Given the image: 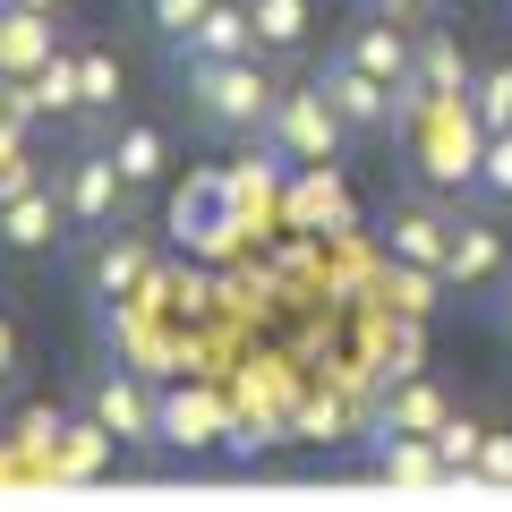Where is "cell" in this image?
<instances>
[{
  "label": "cell",
  "instance_id": "7a4b0ae2",
  "mask_svg": "<svg viewBox=\"0 0 512 512\" xmlns=\"http://www.w3.org/2000/svg\"><path fill=\"white\" fill-rule=\"evenodd\" d=\"M52 188H60V205H69V231L77 239L137 222V188H128V171L111 163V137H77V146L52 163Z\"/></svg>",
  "mask_w": 512,
  "mask_h": 512
},
{
  "label": "cell",
  "instance_id": "f1b7e54d",
  "mask_svg": "<svg viewBox=\"0 0 512 512\" xmlns=\"http://www.w3.org/2000/svg\"><path fill=\"white\" fill-rule=\"evenodd\" d=\"M436 9H453V0H436Z\"/></svg>",
  "mask_w": 512,
  "mask_h": 512
},
{
  "label": "cell",
  "instance_id": "4fadbf2b",
  "mask_svg": "<svg viewBox=\"0 0 512 512\" xmlns=\"http://www.w3.org/2000/svg\"><path fill=\"white\" fill-rule=\"evenodd\" d=\"M495 274H504V222L461 214L453 222V256H444V282H453V291H487Z\"/></svg>",
  "mask_w": 512,
  "mask_h": 512
},
{
  "label": "cell",
  "instance_id": "d4e9b609",
  "mask_svg": "<svg viewBox=\"0 0 512 512\" xmlns=\"http://www.w3.org/2000/svg\"><path fill=\"white\" fill-rule=\"evenodd\" d=\"M359 9H376V18H410V26H419L436 0H359Z\"/></svg>",
  "mask_w": 512,
  "mask_h": 512
},
{
  "label": "cell",
  "instance_id": "ba28073f",
  "mask_svg": "<svg viewBox=\"0 0 512 512\" xmlns=\"http://www.w3.org/2000/svg\"><path fill=\"white\" fill-rule=\"evenodd\" d=\"M453 205L436 197H410L384 214V256H402V265H427V274H444V256H453Z\"/></svg>",
  "mask_w": 512,
  "mask_h": 512
},
{
  "label": "cell",
  "instance_id": "484cf974",
  "mask_svg": "<svg viewBox=\"0 0 512 512\" xmlns=\"http://www.w3.org/2000/svg\"><path fill=\"white\" fill-rule=\"evenodd\" d=\"M299 427H308L316 444H333V427H342V410H333V402H316V410H308V419H299Z\"/></svg>",
  "mask_w": 512,
  "mask_h": 512
},
{
  "label": "cell",
  "instance_id": "cb8c5ba5",
  "mask_svg": "<svg viewBox=\"0 0 512 512\" xmlns=\"http://www.w3.org/2000/svg\"><path fill=\"white\" fill-rule=\"evenodd\" d=\"M478 487H512V436H495V427L478 444Z\"/></svg>",
  "mask_w": 512,
  "mask_h": 512
},
{
  "label": "cell",
  "instance_id": "7c38bea8",
  "mask_svg": "<svg viewBox=\"0 0 512 512\" xmlns=\"http://www.w3.org/2000/svg\"><path fill=\"white\" fill-rule=\"evenodd\" d=\"M470 52H461V35L453 26H427L419 18V60H410V86L427 94V103H461V94H470Z\"/></svg>",
  "mask_w": 512,
  "mask_h": 512
},
{
  "label": "cell",
  "instance_id": "9a60e30c",
  "mask_svg": "<svg viewBox=\"0 0 512 512\" xmlns=\"http://www.w3.org/2000/svg\"><path fill=\"white\" fill-rule=\"evenodd\" d=\"M103 137H111V163L128 171V188H137V197H146V188H163V171H171V128H163V120H111Z\"/></svg>",
  "mask_w": 512,
  "mask_h": 512
},
{
  "label": "cell",
  "instance_id": "5bb4252c",
  "mask_svg": "<svg viewBox=\"0 0 512 512\" xmlns=\"http://www.w3.org/2000/svg\"><path fill=\"white\" fill-rule=\"evenodd\" d=\"M9 120H69L77 128V52H52L35 77H18Z\"/></svg>",
  "mask_w": 512,
  "mask_h": 512
},
{
  "label": "cell",
  "instance_id": "d6986e66",
  "mask_svg": "<svg viewBox=\"0 0 512 512\" xmlns=\"http://www.w3.org/2000/svg\"><path fill=\"white\" fill-rule=\"evenodd\" d=\"M52 52H60V18H43V9H0V69L9 77H35Z\"/></svg>",
  "mask_w": 512,
  "mask_h": 512
},
{
  "label": "cell",
  "instance_id": "30bf717a",
  "mask_svg": "<svg viewBox=\"0 0 512 512\" xmlns=\"http://www.w3.org/2000/svg\"><path fill=\"white\" fill-rule=\"evenodd\" d=\"M342 60H359V69H367V77H384V86H410L419 26H410V18H376V9H359V26L342 35Z\"/></svg>",
  "mask_w": 512,
  "mask_h": 512
},
{
  "label": "cell",
  "instance_id": "2e32d148",
  "mask_svg": "<svg viewBox=\"0 0 512 512\" xmlns=\"http://www.w3.org/2000/svg\"><path fill=\"white\" fill-rule=\"evenodd\" d=\"M367 470L393 478V487H453L436 436H376V444H367Z\"/></svg>",
  "mask_w": 512,
  "mask_h": 512
},
{
  "label": "cell",
  "instance_id": "4316f807",
  "mask_svg": "<svg viewBox=\"0 0 512 512\" xmlns=\"http://www.w3.org/2000/svg\"><path fill=\"white\" fill-rule=\"evenodd\" d=\"M18 376V325H9V316H0V384Z\"/></svg>",
  "mask_w": 512,
  "mask_h": 512
},
{
  "label": "cell",
  "instance_id": "9c48e42d",
  "mask_svg": "<svg viewBox=\"0 0 512 512\" xmlns=\"http://www.w3.org/2000/svg\"><path fill=\"white\" fill-rule=\"evenodd\" d=\"M453 419V393H444V384H427L419 367H410V376H393L376 393V419H367V444L376 436H436V427Z\"/></svg>",
  "mask_w": 512,
  "mask_h": 512
},
{
  "label": "cell",
  "instance_id": "52a82bcc",
  "mask_svg": "<svg viewBox=\"0 0 512 512\" xmlns=\"http://www.w3.org/2000/svg\"><path fill=\"white\" fill-rule=\"evenodd\" d=\"M60 248H77V231H69V205H60L52 180L0 205V256H60Z\"/></svg>",
  "mask_w": 512,
  "mask_h": 512
},
{
  "label": "cell",
  "instance_id": "ffe728a7",
  "mask_svg": "<svg viewBox=\"0 0 512 512\" xmlns=\"http://www.w3.org/2000/svg\"><path fill=\"white\" fill-rule=\"evenodd\" d=\"M478 444H487V427H478V419H461V410L436 427V453H444V470H453V487H461V495L478 487Z\"/></svg>",
  "mask_w": 512,
  "mask_h": 512
},
{
  "label": "cell",
  "instance_id": "ac0fdd59",
  "mask_svg": "<svg viewBox=\"0 0 512 512\" xmlns=\"http://www.w3.org/2000/svg\"><path fill=\"white\" fill-rule=\"evenodd\" d=\"M248 26H256L265 60H299L316 35V0H248Z\"/></svg>",
  "mask_w": 512,
  "mask_h": 512
},
{
  "label": "cell",
  "instance_id": "8fae6325",
  "mask_svg": "<svg viewBox=\"0 0 512 512\" xmlns=\"http://www.w3.org/2000/svg\"><path fill=\"white\" fill-rule=\"evenodd\" d=\"M128 103V69L103 52V43H77V137H103Z\"/></svg>",
  "mask_w": 512,
  "mask_h": 512
},
{
  "label": "cell",
  "instance_id": "277c9868",
  "mask_svg": "<svg viewBox=\"0 0 512 512\" xmlns=\"http://www.w3.org/2000/svg\"><path fill=\"white\" fill-rule=\"evenodd\" d=\"M86 419L103 427L120 453L146 461L154 444H163V393H154L137 367H94V376H86Z\"/></svg>",
  "mask_w": 512,
  "mask_h": 512
},
{
  "label": "cell",
  "instance_id": "44dd1931",
  "mask_svg": "<svg viewBox=\"0 0 512 512\" xmlns=\"http://www.w3.org/2000/svg\"><path fill=\"white\" fill-rule=\"evenodd\" d=\"M461 103L478 111V128H512V60H495V69H478Z\"/></svg>",
  "mask_w": 512,
  "mask_h": 512
},
{
  "label": "cell",
  "instance_id": "6da1fadb",
  "mask_svg": "<svg viewBox=\"0 0 512 512\" xmlns=\"http://www.w3.org/2000/svg\"><path fill=\"white\" fill-rule=\"evenodd\" d=\"M282 60L248 52V60H180V94H188V120L222 146H265L274 128V103H282Z\"/></svg>",
  "mask_w": 512,
  "mask_h": 512
},
{
  "label": "cell",
  "instance_id": "83f0119b",
  "mask_svg": "<svg viewBox=\"0 0 512 512\" xmlns=\"http://www.w3.org/2000/svg\"><path fill=\"white\" fill-rule=\"evenodd\" d=\"M0 9H43V18H60V9H69V0H0Z\"/></svg>",
  "mask_w": 512,
  "mask_h": 512
},
{
  "label": "cell",
  "instance_id": "8992f818",
  "mask_svg": "<svg viewBox=\"0 0 512 512\" xmlns=\"http://www.w3.org/2000/svg\"><path fill=\"white\" fill-rule=\"evenodd\" d=\"M154 239L137 231V222H120V231H94V239H77V291L86 299H137L154 282Z\"/></svg>",
  "mask_w": 512,
  "mask_h": 512
},
{
  "label": "cell",
  "instance_id": "7402d4cb",
  "mask_svg": "<svg viewBox=\"0 0 512 512\" xmlns=\"http://www.w3.org/2000/svg\"><path fill=\"white\" fill-rule=\"evenodd\" d=\"M137 9H146L154 43H163V60H171V52H180L188 35H197V18H205V9H214V0H137Z\"/></svg>",
  "mask_w": 512,
  "mask_h": 512
},
{
  "label": "cell",
  "instance_id": "5b68a950",
  "mask_svg": "<svg viewBox=\"0 0 512 512\" xmlns=\"http://www.w3.org/2000/svg\"><path fill=\"white\" fill-rule=\"evenodd\" d=\"M359 146L342 128V111L325 103V86H282V103H274V128H265V154H282V163H342V154Z\"/></svg>",
  "mask_w": 512,
  "mask_h": 512
},
{
  "label": "cell",
  "instance_id": "3957f363",
  "mask_svg": "<svg viewBox=\"0 0 512 512\" xmlns=\"http://www.w3.org/2000/svg\"><path fill=\"white\" fill-rule=\"evenodd\" d=\"M478 154H487V128L470 103H419V180L436 197H478Z\"/></svg>",
  "mask_w": 512,
  "mask_h": 512
},
{
  "label": "cell",
  "instance_id": "e0dca14e",
  "mask_svg": "<svg viewBox=\"0 0 512 512\" xmlns=\"http://www.w3.org/2000/svg\"><path fill=\"white\" fill-rule=\"evenodd\" d=\"M248 52H256L248 0H214V9L197 18V35H188L180 52H171V69H180V60H248Z\"/></svg>",
  "mask_w": 512,
  "mask_h": 512
},
{
  "label": "cell",
  "instance_id": "603a6c76",
  "mask_svg": "<svg viewBox=\"0 0 512 512\" xmlns=\"http://www.w3.org/2000/svg\"><path fill=\"white\" fill-rule=\"evenodd\" d=\"M478 205H512V128H487V154H478Z\"/></svg>",
  "mask_w": 512,
  "mask_h": 512
}]
</instances>
